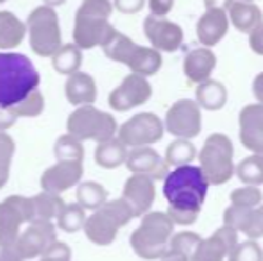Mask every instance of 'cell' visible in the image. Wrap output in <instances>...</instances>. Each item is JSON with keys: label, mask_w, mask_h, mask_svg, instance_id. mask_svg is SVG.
Returning a JSON list of instances; mask_svg holds the SVG:
<instances>
[{"label": "cell", "mask_w": 263, "mask_h": 261, "mask_svg": "<svg viewBox=\"0 0 263 261\" xmlns=\"http://www.w3.org/2000/svg\"><path fill=\"white\" fill-rule=\"evenodd\" d=\"M210 185L201 167L184 165L176 167L163 179V195L168 202V218L179 226L197 222L201 208L208 195Z\"/></svg>", "instance_id": "6da1fadb"}, {"label": "cell", "mask_w": 263, "mask_h": 261, "mask_svg": "<svg viewBox=\"0 0 263 261\" xmlns=\"http://www.w3.org/2000/svg\"><path fill=\"white\" fill-rule=\"evenodd\" d=\"M40 73L25 54L0 52V108H11L38 90Z\"/></svg>", "instance_id": "7a4b0ae2"}, {"label": "cell", "mask_w": 263, "mask_h": 261, "mask_svg": "<svg viewBox=\"0 0 263 261\" xmlns=\"http://www.w3.org/2000/svg\"><path fill=\"white\" fill-rule=\"evenodd\" d=\"M113 13L111 0H83L73 18V43L81 50L102 47L117 29L109 24Z\"/></svg>", "instance_id": "3957f363"}, {"label": "cell", "mask_w": 263, "mask_h": 261, "mask_svg": "<svg viewBox=\"0 0 263 261\" xmlns=\"http://www.w3.org/2000/svg\"><path fill=\"white\" fill-rule=\"evenodd\" d=\"M102 50L107 59L125 65L131 70V73H138L143 77L156 75L163 65L161 52H158L153 47L136 45L131 38L118 31L109 36V39L102 45Z\"/></svg>", "instance_id": "277c9868"}, {"label": "cell", "mask_w": 263, "mask_h": 261, "mask_svg": "<svg viewBox=\"0 0 263 261\" xmlns=\"http://www.w3.org/2000/svg\"><path fill=\"white\" fill-rule=\"evenodd\" d=\"M172 234L174 222L168 215L161 211H149L142 216L140 226L133 231L129 244L138 258L154 261L165 254Z\"/></svg>", "instance_id": "5b68a950"}, {"label": "cell", "mask_w": 263, "mask_h": 261, "mask_svg": "<svg viewBox=\"0 0 263 261\" xmlns=\"http://www.w3.org/2000/svg\"><path fill=\"white\" fill-rule=\"evenodd\" d=\"M133 218L135 215L127 202L124 198H115V200H106L101 208L86 216L83 229L91 244L107 247L117 240L118 231L127 226Z\"/></svg>", "instance_id": "8992f818"}, {"label": "cell", "mask_w": 263, "mask_h": 261, "mask_svg": "<svg viewBox=\"0 0 263 261\" xmlns=\"http://www.w3.org/2000/svg\"><path fill=\"white\" fill-rule=\"evenodd\" d=\"M29 47L40 57H52L63 45L61 25L54 7L38 6L25 20Z\"/></svg>", "instance_id": "52a82bcc"}, {"label": "cell", "mask_w": 263, "mask_h": 261, "mask_svg": "<svg viewBox=\"0 0 263 261\" xmlns=\"http://www.w3.org/2000/svg\"><path fill=\"white\" fill-rule=\"evenodd\" d=\"M235 149L233 142L226 134L215 132L206 138L199 152V167L208 185L220 186L235 175Z\"/></svg>", "instance_id": "ba28073f"}, {"label": "cell", "mask_w": 263, "mask_h": 261, "mask_svg": "<svg viewBox=\"0 0 263 261\" xmlns=\"http://www.w3.org/2000/svg\"><path fill=\"white\" fill-rule=\"evenodd\" d=\"M66 131L77 138L79 142H106L115 138L118 131L117 120L109 113L101 111L93 104L91 106H79L73 113L68 115L66 120Z\"/></svg>", "instance_id": "9c48e42d"}, {"label": "cell", "mask_w": 263, "mask_h": 261, "mask_svg": "<svg viewBox=\"0 0 263 261\" xmlns=\"http://www.w3.org/2000/svg\"><path fill=\"white\" fill-rule=\"evenodd\" d=\"M34 220L32 200L24 195H9L0 202V247L16 242L22 226Z\"/></svg>", "instance_id": "30bf717a"}, {"label": "cell", "mask_w": 263, "mask_h": 261, "mask_svg": "<svg viewBox=\"0 0 263 261\" xmlns=\"http://www.w3.org/2000/svg\"><path fill=\"white\" fill-rule=\"evenodd\" d=\"M118 139L125 147H149L158 143L165 134L163 120L154 113H138L124 122L117 131Z\"/></svg>", "instance_id": "8fae6325"}, {"label": "cell", "mask_w": 263, "mask_h": 261, "mask_svg": "<svg viewBox=\"0 0 263 261\" xmlns=\"http://www.w3.org/2000/svg\"><path fill=\"white\" fill-rule=\"evenodd\" d=\"M163 127L176 138H197L201 134L202 127V115L199 104L195 101H190V98H181V101L174 102L166 111Z\"/></svg>", "instance_id": "7c38bea8"}, {"label": "cell", "mask_w": 263, "mask_h": 261, "mask_svg": "<svg viewBox=\"0 0 263 261\" xmlns=\"http://www.w3.org/2000/svg\"><path fill=\"white\" fill-rule=\"evenodd\" d=\"M151 97H153V86L147 81V77L138 75V73H129L109 93L107 104L113 111L124 113L145 104Z\"/></svg>", "instance_id": "4fadbf2b"}, {"label": "cell", "mask_w": 263, "mask_h": 261, "mask_svg": "<svg viewBox=\"0 0 263 261\" xmlns=\"http://www.w3.org/2000/svg\"><path fill=\"white\" fill-rule=\"evenodd\" d=\"M58 240L55 226L49 220H32L27 224L20 236L14 242V247L24 259H36Z\"/></svg>", "instance_id": "5bb4252c"}, {"label": "cell", "mask_w": 263, "mask_h": 261, "mask_svg": "<svg viewBox=\"0 0 263 261\" xmlns=\"http://www.w3.org/2000/svg\"><path fill=\"white\" fill-rule=\"evenodd\" d=\"M143 32L145 38L149 39L151 47L156 49L158 52H176L181 49L184 39V32L181 25L176 22L165 20L158 16H147L143 20Z\"/></svg>", "instance_id": "9a60e30c"}, {"label": "cell", "mask_w": 263, "mask_h": 261, "mask_svg": "<svg viewBox=\"0 0 263 261\" xmlns=\"http://www.w3.org/2000/svg\"><path fill=\"white\" fill-rule=\"evenodd\" d=\"M83 174L84 168L79 161H58L42 174L40 186H42V192L61 195L66 190L79 185Z\"/></svg>", "instance_id": "2e32d148"}, {"label": "cell", "mask_w": 263, "mask_h": 261, "mask_svg": "<svg viewBox=\"0 0 263 261\" xmlns=\"http://www.w3.org/2000/svg\"><path fill=\"white\" fill-rule=\"evenodd\" d=\"M238 244V231L222 226L210 238H202L192 252L190 261H224Z\"/></svg>", "instance_id": "e0dca14e"}, {"label": "cell", "mask_w": 263, "mask_h": 261, "mask_svg": "<svg viewBox=\"0 0 263 261\" xmlns=\"http://www.w3.org/2000/svg\"><path fill=\"white\" fill-rule=\"evenodd\" d=\"M122 198L129 204L133 215L143 216L151 211L156 198V186L149 175L143 174H133L125 181L124 190H122Z\"/></svg>", "instance_id": "ac0fdd59"}, {"label": "cell", "mask_w": 263, "mask_h": 261, "mask_svg": "<svg viewBox=\"0 0 263 261\" xmlns=\"http://www.w3.org/2000/svg\"><path fill=\"white\" fill-rule=\"evenodd\" d=\"M125 167L131 174H143L149 175L153 181L165 179L168 174V165L165 163L161 156L153 147H135L127 152L125 157Z\"/></svg>", "instance_id": "d6986e66"}, {"label": "cell", "mask_w": 263, "mask_h": 261, "mask_svg": "<svg viewBox=\"0 0 263 261\" xmlns=\"http://www.w3.org/2000/svg\"><path fill=\"white\" fill-rule=\"evenodd\" d=\"M240 142L256 154L263 147V104H249L240 111Z\"/></svg>", "instance_id": "ffe728a7"}, {"label": "cell", "mask_w": 263, "mask_h": 261, "mask_svg": "<svg viewBox=\"0 0 263 261\" xmlns=\"http://www.w3.org/2000/svg\"><path fill=\"white\" fill-rule=\"evenodd\" d=\"M229 29V18L224 9H206V13L197 22V39L202 47H215Z\"/></svg>", "instance_id": "44dd1931"}, {"label": "cell", "mask_w": 263, "mask_h": 261, "mask_svg": "<svg viewBox=\"0 0 263 261\" xmlns=\"http://www.w3.org/2000/svg\"><path fill=\"white\" fill-rule=\"evenodd\" d=\"M65 97L72 106H91L97 101V84L90 73L76 72L65 83Z\"/></svg>", "instance_id": "7402d4cb"}, {"label": "cell", "mask_w": 263, "mask_h": 261, "mask_svg": "<svg viewBox=\"0 0 263 261\" xmlns=\"http://www.w3.org/2000/svg\"><path fill=\"white\" fill-rule=\"evenodd\" d=\"M215 65H217V56L213 54V50L206 49V47H199V49L190 50L184 56L183 70L190 83L201 84L210 79L211 72L215 70Z\"/></svg>", "instance_id": "603a6c76"}, {"label": "cell", "mask_w": 263, "mask_h": 261, "mask_svg": "<svg viewBox=\"0 0 263 261\" xmlns=\"http://www.w3.org/2000/svg\"><path fill=\"white\" fill-rule=\"evenodd\" d=\"M25 34H27L25 22H22L11 11H0V50L2 52H9L22 45Z\"/></svg>", "instance_id": "cb8c5ba5"}, {"label": "cell", "mask_w": 263, "mask_h": 261, "mask_svg": "<svg viewBox=\"0 0 263 261\" xmlns=\"http://www.w3.org/2000/svg\"><path fill=\"white\" fill-rule=\"evenodd\" d=\"M228 11V18L233 27L242 32H247V34L260 24H263L261 9L253 2H233Z\"/></svg>", "instance_id": "d4e9b609"}, {"label": "cell", "mask_w": 263, "mask_h": 261, "mask_svg": "<svg viewBox=\"0 0 263 261\" xmlns=\"http://www.w3.org/2000/svg\"><path fill=\"white\" fill-rule=\"evenodd\" d=\"M201 240L202 238L192 231H181L177 234H172L168 240V249L159 261H190L192 252L195 251Z\"/></svg>", "instance_id": "484cf974"}, {"label": "cell", "mask_w": 263, "mask_h": 261, "mask_svg": "<svg viewBox=\"0 0 263 261\" xmlns=\"http://www.w3.org/2000/svg\"><path fill=\"white\" fill-rule=\"evenodd\" d=\"M195 102L199 108H204L208 111H218L228 102V90L220 81L208 79L201 83L195 90Z\"/></svg>", "instance_id": "4316f807"}, {"label": "cell", "mask_w": 263, "mask_h": 261, "mask_svg": "<svg viewBox=\"0 0 263 261\" xmlns=\"http://www.w3.org/2000/svg\"><path fill=\"white\" fill-rule=\"evenodd\" d=\"M127 147L118 138H111L106 142H101L95 149V163L106 170H113L125 163L127 157Z\"/></svg>", "instance_id": "83f0119b"}, {"label": "cell", "mask_w": 263, "mask_h": 261, "mask_svg": "<svg viewBox=\"0 0 263 261\" xmlns=\"http://www.w3.org/2000/svg\"><path fill=\"white\" fill-rule=\"evenodd\" d=\"M50 59H52V68L55 72L68 77L81 70V65H83V50L76 43H63Z\"/></svg>", "instance_id": "f1b7e54d"}, {"label": "cell", "mask_w": 263, "mask_h": 261, "mask_svg": "<svg viewBox=\"0 0 263 261\" xmlns=\"http://www.w3.org/2000/svg\"><path fill=\"white\" fill-rule=\"evenodd\" d=\"M32 200V211H34V220H49L52 222L59 216V213L65 208V200L61 195L49 192H40L38 195L31 198Z\"/></svg>", "instance_id": "f546056e"}, {"label": "cell", "mask_w": 263, "mask_h": 261, "mask_svg": "<svg viewBox=\"0 0 263 261\" xmlns=\"http://www.w3.org/2000/svg\"><path fill=\"white\" fill-rule=\"evenodd\" d=\"M77 204L83 209H90L95 211L107 200L106 188L97 181H84L77 185Z\"/></svg>", "instance_id": "4dcf8cb0"}, {"label": "cell", "mask_w": 263, "mask_h": 261, "mask_svg": "<svg viewBox=\"0 0 263 261\" xmlns=\"http://www.w3.org/2000/svg\"><path fill=\"white\" fill-rule=\"evenodd\" d=\"M197 157V149L190 139H181L177 138L166 147L165 152V163L168 167H184V165H192V161Z\"/></svg>", "instance_id": "1f68e13d"}, {"label": "cell", "mask_w": 263, "mask_h": 261, "mask_svg": "<svg viewBox=\"0 0 263 261\" xmlns=\"http://www.w3.org/2000/svg\"><path fill=\"white\" fill-rule=\"evenodd\" d=\"M235 174L238 175V179L243 185H263V157L258 156V154L243 157L238 163V167H235Z\"/></svg>", "instance_id": "d6a6232c"}, {"label": "cell", "mask_w": 263, "mask_h": 261, "mask_svg": "<svg viewBox=\"0 0 263 261\" xmlns=\"http://www.w3.org/2000/svg\"><path fill=\"white\" fill-rule=\"evenodd\" d=\"M84 220H86V209H83L79 204H65L63 211L55 218V229L63 231V233H77L83 229Z\"/></svg>", "instance_id": "836d02e7"}, {"label": "cell", "mask_w": 263, "mask_h": 261, "mask_svg": "<svg viewBox=\"0 0 263 261\" xmlns=\"http://www.w3.org/2000/svg\"><path fill=\"white\" fill-rule=\"evenodd\" d=\"M54 156L58 161H79L83 163L84 159V147L83 142L73 138L72 134H63L55 139L54 143Z\"/></svg>", "instance_id": "e575fe53"}, {"label": "cell", "mask_w": 263, "mask_h": 261, "mask_svg": "<svg viewBox=\"0 0 263 261\" xmlns=\"http://www.w3.org/2000/svg\"><path fill=\"white\" fill-rule=\"evenodd\" d=\"M11 113H13L16 118H36L40 116L43 111H45V98H43L42 91L34 90L24 98L18 104L7 108Z\"/></svg>", "instance_id": "d590c367"}, {"label": "cell", "mask_w": 263, "mask_h": 261, "mask_svg": "<svg viewBox=\"0 0 263 261\" xmlns=\"http://www.w3.org/2000/svg\"><path fill=\"white\" fill-rule=\"evenodd\" d=\"M14 150H16L14 139L7 132H0V190L9 181V172H11V163H13V157H14Z\"/></svg>", "instance_id": "8d00e7d4"}, {"label": "cell", "mask_w": 263, "mask_h": 261, "mask_svg": "<svg viewBox=\"0 0 263 261\" xmlns=\"http://www.w3.org/2000/svg\"><path fill=\"white\" fill-rule=\"evenodd\" d=\"M231 204L233 206H242V208L254 209L256 206H260L263 202V193L260 188L256 186H242V188H236L235 192H231Z\"/></svg>", "instance_id": "74e56055"}, {"label": "cell", "mask_w": 263, "mask_h": 261, "mask_svg": "<svg viewBox=\"0 0 263 261\" xmlns=\"http://www.w3.org/2000/svg\"><path fill=\"white\" fill-rule=\"evenodd\" d=\"M228 261H263V249L256 240H247L236 244L228 254Z\"/></svg>", "instance_id": "f35d334b"}, {"label": "cell", "mask_w": 263, "mask_h": 261, "mask_svg": "<svg viewBox=\"0 0 263 261\" xmlns=\"http://www.w3.org/2000/svg\"><path fill=\"white\" fill-rule=\"evenodd\" d=\"M251 211H253V209L231 204L224 211V216H222V218H224V226L231 227V229H235V231H242L243 226H246V222L249 220Z\"/></svg>", "instance_id": "ab89813d"}, {"label": "cell", "mask_w": 263, "mask_h": 261, "mask_svg": "<svg viewBox=\"0 0 263 261\" xmlns=\"http://www.w3.org/2000/svg\"><path fill=\"white\" fill-rule=\"evenodd\" d=\"M242 233L249 240H260V238H263V202L251 211V216L246 222V226H243Z\"/></svg>", "instance_id": "60d3db41"}, {"label": "cell", "mask_w": 263, "mask_h": 261, "mask_svg": "<svg viewBox=\"0 0 263 261\" xmlns=\"http://www.w3.org/2000/svg\"><path fill=\"white\" fill-rule=\"evenodd\" d=\"M38 261H72V251L65 242L55 240L42 256Z\"/></svg>", "instance_id": "b9f144b4"}, {"label": "cell", "mask_w": 263, "mask_h": 261, "mask_svg": "<svg viewBox=\"0 0 263 261\" xmlns=\"http://www.w3.org/2000/svg\"><path fill=\"white\" fill-rule=\"evenodd\" d=\"M113 7L120 11L122 14H136L143 9L145 0H113Z\"/></svg>", "instance_id": "7bdbcfd3"}, {"label": "cell", "mask_w": 263, "mask_h": 261, "mask_svg": "<svg viewBox=\"0 0 263 261\" xmlns=\"http://www.w3.org/2000/svg\"><path fill=\"white\" fill-rule=\"evenodd\" d=\"M176 0H149V9L153 16L163 18L172 11Z\"/></svg>", "instance_id": "ee69618b"}, {"label": "cell", "mask_w": 263, "mask_h": 261, "mask_svg": "<svg viewBox=\"0 0 263 261\" xmlns=\"http://www.w3.org/2000/svg\"><path fill=\"white\" fill-rule=\"evenodd\" d=\"M249 47L254 54L263 56V24L249 32Z\"/></svg>", "instance_id": "f6af8a7d"}, {"label": "cell", "mask_w": 263, "mask_h": 261, "mask_svg": "<svg viewBox=\"0 0 263 261\" xmlns=\"http://www.w3.org/2000/svg\"><path fill=\"white\" fill-rule=\"evenodd\" d=\"M16 120L18 118L9 111V109L0 108V132H6L7 129H11V127L16 124Z\"/></svg>", "instance_id": "bcb514c9"}, {"label": "cell", "mask_w": 263, "mask_h": 261, "mask_svg": "<svg viewBox=\"0 0 263 261\" xmlns=\"http://www.w3.org/2000/svg\"><path fill=\"white\" fill-rule=\"evenodd\" d=\"M0 261H25L20 256V252L16 251V247L7 245V247H0Z\"/></svg>", "instance_id": "7dc6e473"}, {"label": "cell", "mask_w": 263, "mask_h": 261, "mask_svg": "<svg viewBox=\"0 0 263 261\" xmlns=\"http://www.w3.org/2000/svg\"><path fill=\"white\" fill-rule=\"evenodd\" d=\"M253 93H254V98H256L260 104H263V72L258 73L253 81Z\"/></svg>", "instance_id": "c3c4849f"}, {"label": "cell", "mask_w": 263, "mask_h": 261, "mask_svg": "<svg viewBox=\"0 0 263 261\" xmlns=\"http://www.w3.org/2000/svg\"><path fill=\"white\" fill-rule=\"evenodd\" d=\"M235 2V0H204L206 9H224L228 11L229 6Z\"/></svg>", "instance_id": "681fc988"}, {"label": "cell", "mask_w": 263, "mask_h": 261, "mask_svg": "<svg viewBox=\"0 0 263 261\" xmlns=\"http://www.w3.org/2000/svg\"><path fill=\"white\" fill-rule=\"evenodd\" d=\"M66 0H43V6H49V7H58V6H63Z\"/></svg>", "instance_id": "f907efd6"}, {"label": "cell", "mask_w": 263, "mask_h": 261, "mask_svg": "<svg viewBox=\"0 0 263 261\" xmlns=\"http://www.w3.org/2000/svg\"><path fill=\"white\" fill-rule=\"evenodd\" d=\"M256 154H258V156H261V157H263V147H261V149H260V150H258V152H256Z\"/></svg>", "instance_id": "816d5d0a"}, {"label": "cell", "mask_w": 263, "mask_h": 261, "mask_svg": "<svg viewBox=\"0 0 263 261\" xmlns=\"http://www.w3.org/2000/svg\"><path fill=\"white\" fill-rule=\"evenodd\" d=\"M235 2H254V0H235Z\"/></svg>", "instance_id": "f5cc1de1"}, {"label": "cell", "mask_w": 263, "mask_h": 261, "mask_svg": "<svg viewBox=\"0 0 263 261\" xmlns=\"http://www.w3.org/2000/svg\"><path fill=\"white\" fill-rule=\"evenodd\" d=\"M2 2H7V0H0V4H2Z\"/></svg>", "instance_id": "db71d44e"}]
</instances>
